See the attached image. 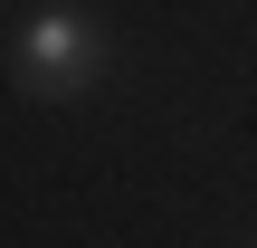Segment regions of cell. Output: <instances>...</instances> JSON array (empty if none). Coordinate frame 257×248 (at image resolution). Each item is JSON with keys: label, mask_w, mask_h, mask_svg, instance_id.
Here are the masks:
<instances>
[{"label": "cell", "mask_w": 257, "mask_h": 248, "mask_svg": "<svg viewBox=\"0 0 257 248\" xmlns=\"http://www.w3.org/2000/svg\"><path fill=\"white\" fill-rule=\"evenodd\" d=\"M10 67H19V86H29V96H86V86L105 76V19H95V10H76V0H48V10H29V19H19Z\"/></svg>", "instance_id": "1"}]
</instances>
